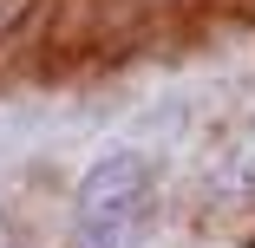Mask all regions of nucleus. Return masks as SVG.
<instances>
[{
	"label": "nucleus",
	"instance_id": "1",
	"mask_svg": "<svg viewBox=\"0 0 255 248\" xmlns=\"http://www.w3.org/2000/svg\"><path fill=\"white\" fill-rule=\"evenodd\" d=\"M157 164L137 144H112L98 151L85 183H79V209H72V235L66 248H137V222L150 203Z\"/></svg>",
	"mask_w": 255,
	"mask_h": 248
}]
</instances>
